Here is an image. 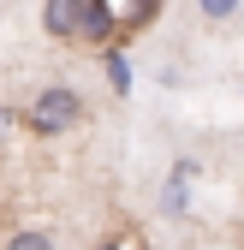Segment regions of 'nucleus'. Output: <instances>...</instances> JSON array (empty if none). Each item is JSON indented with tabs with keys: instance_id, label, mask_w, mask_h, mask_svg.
<instances>
[{
	"instance_id": "f257e3e1",
	"label": "nucleus",
	"mask_w": 244,
	"mask_h": 250,
	"mask_svg": "<svg viewBox=\"0 0 244 250\" xmlns=\"http://www.w3.org/2000/svg\"><path fill=\"white\" fill-rule=\"evenodd\" d=\"M24 119H30L36 137H66L72 125L83 119V96H78L72 83H42L36 96H30V113Z\"/></svg>"
},
{
	"instance_id": "f03ea898",
	"label": "nucleus",
	"mask_w": 244,
	"mask_h": 250,
	"mask_svg": "<svg viewBox=\"0 0 244 250\" xmlns=\"http://www.w3.org/2000/svg\"><path fill=\"white\" fill-rule=\"evenodd\" d=\"M42 24H48V36L78 42L83 36V0H54V6H42Z\"/></svg>"
},
{
	"instance_id": "7ed1b4c3",
	"label": "nucleus",
	"mask_w": 244,
	"mask_h": 250,
	"mask_svg": "<svg viewBox=\"0 0 244 250\" xmlns=\"http://www.w3.org/2000/svg\"><path fill=\"white\" fill-rule=\"evenodd\" d=\"M78 42H113V6L83 0V36H78Z\"/></svg>"
},
{
	"instance_id": "20e7f679",
	"label": "nucleus",
	"mask_w": 244,
	"mask_h": 250,
	"mask_svg": "<svg viewBox=\"0 0 244 250\" xmlns=\"http://www.w3.org/2000/svg\"><path fill=\"white\" fill-rule=\"evenodd\" d=\"M191 161H179L173 167V179H167V214H185V203H191Z\"/></svg>"
},
{
	"instance_id": "39448f33",
	"label": "nucleus",
	"mask_w": 244,
	"mask_h": 250,
	"mask_svg": "<svg viewBox=\"0 0 244 250\" xmlns=\"http://www.w3.org/2000/svg\"><path fill=\"white\" fill-rule=\"evenodd\" d=\"M6 250H60V244H54L48 227H18V232L6 238Z\"/></svg>"
},
{
	"instance_id": "423d86ee",
	"label": "nucleus",
	"mask_w": 244,
	"mask_h": 250,
	"mask_svg": "<svg viewBox=\"0 0 244 250\" xmlns=\"http://www.w3.org/2000/svg\"><path fill=\"white\" fill-rule=\"evenodd\" d=\"M197 12H203L208 24H232V18H238L244 6H238V0H203V6H197Z\"/></svg>"
}]
</instances>
